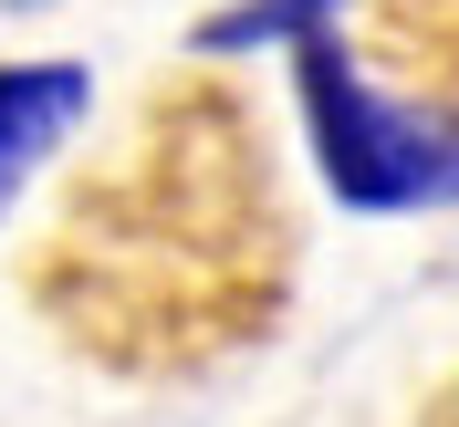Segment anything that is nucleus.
Listing matches in <instances>:
<instances>
[{
  "label": "nucleus",
  "instance_id": "obj_1",
  "mask_svg": "<svg viewBox=\"0 0 459 427\" xmlns=\"http://www.w3.org/2000/svg\"><path fill=\"white\" fill-rule=\"evenodd\" d=\"M292 105H303V146L344 209H366V219L459 209V105H418V94L376 84L344 21L292 42Z\"/></svg>",
  "mask_w": 459,
  "mask_h": 427
},
{
  "label": "nucleus",
  "instance_id": "obj_2",
  "mask_svg": "<svg viewBox=\"0 0 459 427\" xmlns=\"http://www.w3.org/2000/svg\"><path fill=\"white\" fill-rule=\"evenodd\" d=\"M84 115H94V73L74 53L0 63V219L22 209V188L53 167L63 146L84 136Z\"/></svg>",
  "mask_w": 459,
  "mask_h": 427
},
{
  "label": "nucleus",
  "instance_id": "obj_3",
  "mask_svg": "<svg viewBox=\"0 0 459 427\" xmlns=\"http://www.w3.org/2000/svg\"><path fill=\"white\" fill-rule=\"evenodd\" d=\"M355 0H230L199 21V53H292L303 31H334Z\"/></svg>",
  "mask_w": 459,
  "mask_h": 427
}]
</instances>
